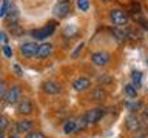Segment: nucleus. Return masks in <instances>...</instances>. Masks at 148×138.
I'll use <instances>...</instances> for the list:
<instances>
[{"label": "nucleus", "instance_id": "3", "mask_svg": "<svg viewBox=\"0 0 148 138\" xmlns=\"http://www.w3.org/2000/svg\"><path fill=\"white\" fill-rule=\"evenodd\" d=\"M20 98H22V87L18 85H12L11 87L8 89L6 95H5V101H6L8 104H18L20 103Z\"/></svg>", "mask_w": 148, "mask_h": 138}, {"label": "nucleus", "instance_id": "34", "mask_svg": "<svg viewBox=\"0 0 148 138\" xmlns=\"http://www.w3.org/2000/svg\"><path fill=\"white\" fill-rule=\"evenodd\" d=\"M133 138H148V135H147V133H136Z\"/></svg>", "mask_w": 148, "mask_h": 138}, {"label": "nucleus", "instance_id": "29", "mask_svg": "<svg viewBox=\"0 0 148 138\" xmlns=\"http://www.w3.org/2000/svg\"><path fill=\"white\" fill-rule=\"evenodd\" d=\"M12 71H14V74H16L17 77H22L23 75V71H22V68L18 66V64H12Z\"/></svg>", "mask_w": 148, "mask_h": 138}, {"label": "nucleus", "instance_id": "12", "mask_svg": "<svg viewBox=\"0 0 148 138\" xmlns=\"http://www.w3.org/2000/svg\"><path fill=\"white\" fill-rule=\"evenodd\" d=\"M51 54H53V45H51V43H42L39 46V51H37L36 58L45 60V58H48Z\"/></svg>", "mask_w": 148, "mask_h": 138}, {"label": "nucleus", "instance_id": "31", "mask_svg": "<svg viewBox=\"0 0 148 138\" xmlns=\"http://www.w3.org/2000/svg\"><path fill=\"white\" fill-rule=\"evenodd\" d=\"M0 41H2L3 45H8V34H6V31L0 32Z\"/></svg>", "mask_w": 148, "mask_h": 138}, {"label": "nucleus", "instance_id": "27", "mask_svg": "<svg viewBox=\"0 0 148 138\" xmlns=\"http://www.w3.org/2000/svg\"><path fill=\"white\" fill-rule=\"evenodd\" d=\"M134 18H136V22H137V23H140L143 29H148V22H147L145 18H143V17H140V16H137V17H134Z\"/></svg>", "mask_w": 148, "mask_h": 138}, {"label": "nucleus", "instance_id": "11", "mask_svg": "<svg viewBox=\"0 0 148 138\" xmlns=\"http://www.w3.org/2000/svg\"><path fill=\"white\" fill-rule=\"evenodd\" d=\"M42 87H43V92L48 94V95H57V94L62 92V86H60L59 83H56V81H45Z\"/></svg>", "mask_w": 148, "mask_h": 138}, {"label": "nucleus", "instance_id": "22", "mask_svg": "<svg viewBox=\"0 0 148 138\" xmlns=\"http://www.w3.org/2000/svg\"><path fill=\"white\" fill-rule=\"evenodd\" d=\"M8 124H9L8 117H6V115H2V117H0V131H6Z\"/></svg>", "mask_w": 148, "mask_h": 138}, {"label": "nucleus", "instance_id": "8", "mask_svg": "<svg viewBox=\"0 0 148 138\" xmlns=\"http://www.w3.org/2000/svg\"><path fill=\"white\" fill-rule=\"evenodd\" d=\"M103 115H105V109L103 108H94V109L88 110V112L85 114V118H86L88 124H96V123L100 121Z\"/></svg>", "mask_w": 148, "mask_h": 138}, {"label": "nucleus", "instance_id": "32", "mask_svg": "<svg viewBox=\"0 0 148 138\" xmlns=\"http://www.w3.org/2000/svg\"><path fill=\"white\" fill-rule=\"evenodd\" d=\"M130 9H131V12H133V14H140V8H139V5H137V3H131Z\"/></svg>", "mask_w": 148, "mask_h": 138}, {"label": "nucleus", "instance_id": "25", "mask_svg": "<svg viewBox=\"0 0 148 138\" xmlns=\"http://www.w3.org/2000/svg\"><path fill=\"white\" fill-rule=\"evenodd\" d=\"M25 138H46L42 132H28Z\"/></svg>", "mask_w": 148, "mask_h": 138}, {"label": "nucleus", "instance_id": "18", "mask_svg": "<svg viewBox=\"0 0 148 138\" xmlns=\"http://www.w3.org/2000/svg\"><path fill=\"white\" fill-rule=\"evenodd\" d=\"M131 83L136 87H140V85H142V72L140 71H133L131 72Z\"/></svg>", "mask_w": 148, "mask_h": 138}, {"label": "nucleus", "instance_id": "33", "mask_svg": "<svg viewBox=\"0 0 148 138\" xmlns=\"http://www.w3.org/2000/svg\"><path fill=\"white\" fill-rule=\"evenodd\" d=\"M111 81H113V78H111V77H106V75H103V77L99 78V83H100V85H103V83H111Z\"/></svg>", "mask_w": 148, "mask_h": 138}, {"label": "nucleus", "instance_id": "26", "mask_svg": "<svg viewBox=\"0 0 148 138\" xmlns=\"http://www.w3.org/2000/svg\"><path fill=\"white\" fill-rule=\"evenodd\" d=\"M125 106H127L130 110H139V109L142 108L140 103H125Z\"/></svg>", "mask_w": 148, "mask_h": 138}, {"label": "nucleus", "instance_id": "21", "mask_svg": "<svg viewBox=\"0 0 148 138\" xmlns=\"http://www.w3.org/2000/svg\"><path fill=\"white\" fill-rule=\"evenodd\" d=\"M77 8L80 9V11L86 12L88 9H90V0H77Z\"/></svg>", "mask_w": 148, "mask_h": 138}, {"label": "nucleus", "instance_id": "9", "mask_svg": "<svg viewBox=\"0 0 148 138\" xmlns=\"http://www.w3.org/2000/svg\"><path fill=\"white\" fill-rule=\"evenodd\" d=\"M17 112L20 115H31L34 112V104L31 103V100L23 98V100H20V103L17 104Z\"/></svg>", "mask_w": 148, "mask_h": 138}, {"label": "nucleus", "instance_id": "2", "mask_svg": "<svg viewBox=\"0 0 148 138\" xmlns=\"http://www.w3.org/2000/svg\"><path fill=\"white\" fill-rule=\"evenodd\" d=\"M56 28H57V23H56V22H48L43 28L32 29V31H31V35L34 37L36 40H45V39H48L49 35L54 34Z\"/></svg>", "mask_w": 148, "mask_h": 138}, {"label": "nucleus", "instance_id": "37", "mask_svg": "<svg viewBox=\"0 0 148 138\" xmlns=\"http://www.w3.org/2000/svg\"><path fill=\"white\" fill-rule=\"evenodd\" d=\"M145 117L148 118V109H145Z\"/></svg>", "mask_w": 148, "mask_h": 138}, {"label": "nucleus", "instance_id": "1", "mask_svg": "<svg viewBox=\"0 0 148 138\" xmlns=\"http://www.w3.org/2000/svg\"><path fill=\"white\" fill-rule=\"evenodd\" d=\"M110 20L116 28H125L130 22V17L127 11H123L120 8H114L110 11Z\"/></svg>", "mask_w": 148, "mask_h": 138}, {"label": "nucleus", "instance_id": "7", "mask_svg": "<svg viewBox=\"0 0 148 138\" xmlns=\"http://www.w3.org/2000/svg\"><path fill=\"white\" fill-rule=\"evenodd\" d=\"M69 9H71V5H69L68 0H60L59 3H56L53 12L57 18H65L69 14Z\"/></svg>", "mask_w": 148, "mask_h": 138}, {"label": "nucleus", "instance_id": "14", "mask_svg": "<svg viewBox=\"0 0 148 138\" xmlns=\"http://www.w3.org/2000/svg\"><path fill=\"white\" fill-rule=\"evenodd\" d=\"M90 98H91V100H94V101L105 100V98H106V92H105L103 87H96V89H92L91 95H90Z\"/></svg>", "mask_w": 148, "mask_h": 138}, {"label": "nucleus", "instance_id": "5", "mask_svg": "<svg viewBox=\"0 0 148 138\" xmlns=\"http://www.w3.org/2000/svg\"><path fill=\"white\" fill-rule=\"evenodd\" d=\"M91 62H92L94 66L103 68L111 62V55L108 52H105V51H97V52H94L91 55Z\"/></svg>", "mask_w": 148, "mask_h": 138}, {"label": "nucleus", "instance_id": "15", "mask_svg": "<svg viewBox=\"0 0 148 138\" xmlns=\"http://www.w3.org/2000/svg\"><path fill=\"white\" fill-rule=\"evenodd\" d=\"M8 26H9V32H11V35H12V37H22V35H23V32H25V31H23V28L18 25L17 22L9 23Z\"/></svg>", "mask_w": 148, "mask_h": 138}, {"label": "nucleus", "instance_id": "28", "mask_svg": "<svg viewBox=\"0 0 148 138\" xmlns=\"http://www.w3.org/2000/svg\"><path fill=\"white\" fill-rule=\"evenodd\" d=\"M6 92H8V89H6V83H5V80H2V85H0V97H2V98H5Z\"/></svg>", "mask_w": 148, "mask_h": 138}, {"label": "nucleus", "instance_id": "23", "mask_svg": "<svg viewBox=\"0 0 148 138\" xmlns=\"http://www.w3.org/2000/svg\"><path fill=\"white\" fill-rule=\"evenodd\" d=\"M2 49H3V55L6 58H11L12 57V49H11V46H9V45H3Z\"/></svg>", "mask_w": 148, "mask_h": 138}, {"label": "nucleus", "instance_id": "13", "mask_svg": "<svg viewBox=\"0 0 148 138\" xmlns=\"http://www.w3.org/2000/svg\"><path fill=\"white\" fill-rule=\"evenodd\" d=\"M32 126H34V123H32L31 120H20V121L16 123V132H18V133H28V132H31Z\"/></svg>", "mask_w": 148, "mask_h": 138}, {"label": "nucleus", "instance_id": "10", "mask_svg": "<svg viewBox=\"0 0 148 138\" xmlns=\"http://www.w3.org/2000/svg\"><path fill=\"white\" fill-rule=\"evenodd\" d=\"M91 86V80L86 77H80V78H76V80L73 81V89L76 92H83L86 89H90Z\"/></svg>", "mask_w": 148, "mask_h": 138}, {"label": "nucleus", "instance_id": "36", "mask_svg": "<svg viewBox=\"0 0 148 138\" xmlns=\"http://www.w3.org/2000/svg\"><path fill=\"white\" fill-rule=\"evenodd\" d=\"M100 2H103V3H108V2H111V0H100Z\"/></svg>", "mask_w": 148, "mask_h": 138}, {"label": "nucleus", "instance_id": "38", "mask_svg": "<svg viewBox=\"0 0 148 138\" xmlns=\"http://www.w3.org/2000/svg\"><path fill=\"white\" fill-rule=\"evenodd\" d=\"M147 66H148V58H147Z\"/></svg>", "mask_w": 148, "mask_h": 138}, {"label": "nucleus", "instance_id": "20", "mask_svg": "<svg viewBox=\"0 0 148 138\" xmlns=\"http://www.w3.org/2000/svg\"><path fill=\"white\" fill-rule=\"evenodd\" d=\"M63 132L65 133L76 132V120H74V121H66V124L63 126Z\"/></svg>", "mask_w": 148, "mask_h": 138}, {"label": "nucleus", "instance_id": "17", "mask_svg": "<svg viewBox=\"0 0 148 138\" xmlns=\"http://www.w3.org/2000/svg\"><path fill=\"white\" fill-rule=\"evenodd\" d=\"M17 9H16V6H14V5H11V6H9V11H8V14H6V17H5V20L8 22V25L9 23H12V22H16L17 20Z\"/></svg>", "mask_w": 148, "mask_h": 138}, {"label": "nucleus", "instance_id": "24", "mask_svg": "<svg viewBox=\"0 0 148 138\" xmlns=\"http://www.w3.org/2000/svg\"><path fill=\"white\" fill-rule=\"evenodd\" d=\"M113 32H114L116 35H117V40H120V41H123L125 39H127V32H125V31H119L117 28H116Z\"/></svg>", "mask_w": 148, "mask_h": 138}, {"label": "nucleus", "instance_id": "19", "mask_svg": "<svg viewBox=\"0 0 148 138\" xmlns=\"http://www.w3.org/2000/svg\"><path fill=\"white\" fill-rule=\"evenodd\" d=\"M9 0H2V8H0V17L2 18H5L6 17V14H8V11H9Z\"/></svg>", "mask_w": 148, "mask_h": 138}, {"label": "nucleus", "instance_id": "4", "mask_svg": "<svg viewBox=\"0 0 148 138\" xmlns=\"http://www.w3.org/2000/svg\"><path fill=\"white\" fill-rule=\"evenodd\" d=\"M39 46L36 41H26L20 46V55L23 58H32L37 55V51H39Z\"/></svg>", "mask_w": 148, "mask_h": 138}, {"label": "nucleus", "instance_id": "6", "mask_svg": "<svg viewBox=\"0 0 148 138\" xmlns=\"http://www.w3.org/2000/svg\"><path fill=\"white\" fill-rule=\"evenodd\" d=\"M125 127L130 132H139L142 129V121L140 118L137 117L136 114H130L127 118H125Z\"/></svg>", "mask_w": 148, "mask_h": 138}, {"label": "nucleus", "instance_id": "30", "mask_svg": "<svg viewBox=\"0 0 148 138\" xmlns=\"http://www.w3.org/2000/svg\"><path fill=\"white\" fill-rule=\"evenodd\" d=\"M83 46H85V43H83V41H82V43H79V46L76 48V51H74V52L71 54V57H73V58H74V57H77V55L80 54V51H82V48H83Z\"/></svg>", "mask_w": 148, "mask_h": 138}, {"label": "nucleus", "instance_id": "16", "mask_svg": "<svg viewBox=\"0 0 148 138\" xmlns=\"http://www.w3.org/2000/svg\"><path fill=\"white\" fill-rule=\"evenodd\" d=\"M125 94H127L128 98L131 100H136L137 98V87L133 85V83H130V85L125 86Z\"/></svg>", "mask_w": 148, "mask_h": 138}, {"label": "nucleus", "instance_id": "35", "mask_svg": "<svg viewBox=\"0 0 148 138\" xmlns=\"http://www.w3.org/2000/svg\"><path fill=\"white\" fill-rule=\"evenodd\" d=\"M8 138H18V137H17V135H9Z\"/></svg>", "mask_w": 148, "mask_h": 138}]
</instances>
